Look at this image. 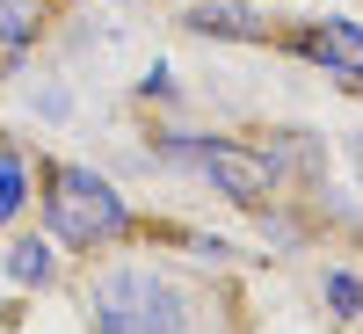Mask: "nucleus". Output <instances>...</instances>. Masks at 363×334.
I'll return each instance as SVG.
<instances>
[{
	"instance_id": "f257e3e1",
	"label": "nucleus",
	"mask_w": 363,
	"mask_h": 334,
	"mask_svg": "<svg viewBox=\"0 0 363 334\" xmlns=\"http://www.w3.org/2000/svg\"><path fill=\"white\" fill-rule=\"evenodd\" d=\"M37 211L58 255H109L138 233L131 196L87 160H37Z\"/></svg>"
},
{
	"instance_id": "f03ea898",
	"label": "nucleus",
	"mask_w": 363,
	"mask_h": 334,
	"mask_svg": "<svg viewBox=\"0 0 363 334\" xmlns=\"http://www.w3.org/2000/svg\"><path fill=\"white\" fill-rule=\"evenodd\" d=\"M153 160L174 167V174H196L203 189L225 196L233 211H269V204H284V167L269 160V145H255V138L160 124V131H153Z\"/></svg>"
},
{
	"instance_id": "7ed1b4c3",
	"label": "nucleus",
	"mask_w": 363,
	"mask_h": 334,
	"mask_svg": "<svg viewBox=\"0 0 363 334\" xmlns=\"http://www.w3.org/2000/svg\"><path fill=\"white\" fill-rule=\"evenodd\" d=\"M196 298L160 262H102L87 277V334H189Z\"/></svg>"
},
{
	"instance_id": "20e7f679",
	"label": "nucleus",
	"mask_w": 363,
	"mask_h": 334,
	"mask_svg": "<svg viewBox=\"0 0 363 334\" xmlns=\"http://www.w3.org/2000/svg\"><path fill=\"white\" fill-rule=\"evenodd\" d=\"M277 44L291 58H306L313 73H327L342 95H363V22L356 15H298L291 29H277Z\"/></svg>"
},
{
	"instance_id": "39448f33",
	"label": "nucleus",
	"mask_w": 363,
	"mask_h": 334,
	"mask_svg": "<svg viewBox=\"0 0 363 334\" xmlns=\"http://www.w3.org/2000/svg\"><path fill=\"white\" fill-rule=\"evenodd\" d=\"M174 22L203 44H277V22H262L247 0H189Z\"/></svg>"
},
{
	"instance_id": "423d86ee",
	"label": "nucleus",
	"mask_w": 363,
	"mask_h": 334,
	"mask_svg": "<svg viewBox=\"0 0 363 334\" xmlns=\"http://www.w3.org/2000/svg\"><path fill=\"white\" fill-rule=\"evenodd\" d=\"M51 29V0H0V80H8Z\"/></svg>"
},
{
	"instance_id": "0eeeda50",
	"label": "nucleus",
	"mask_w": 363,
	"mask_h": 334,
	"mask_svg": "<svg viewBox=\"0 0 363 334\" xmlns=\"http://www.w3.org/2000/svg\"><path fill=\"white\" fill-rule=\"evenodd\" d=\"M0 277H8L15 291H51V284H58V240H51V233H22V240H8Z\"/></svg>"
},
{
	"instance_id": "6e6552de",
	"label": "nucleus",
	"mask_w": 363,
	"mask_h": 334,
	"mask_svg": "<svg viewBox=\"0 0 363 334\" xmlns=\"http://www.w3.org/2000/svg\"><path fill=\"white\" fill-rule=\"evenodd\" d=\"M29 204H37V167L22 145H0V226H22Z\"/></svg>"
},
{
	"instance_id": "1a4fd4ad",
	"label": "nucleus",
	"mask_w": 363,
	"mask_h": 334,
	"mask_svg": "<svg viewBox=\"0 0 363 334\" xmlns=\"http://www.w3.org/2000/svg\"><path fill=\"white\" fill-rule=\"evenodd\" d=\"M320 306L335 313L342 327H356V320H363V277H356V269H342V262L320 269Z\"/></svg>"
},
{
	"instance_id": "9d476101",
	"label": "nucleus",
	"mask_w": 363,
	"mask_h": 334,
	"mask_svg": "<svg viewBox=\"0 0 363 334\" xmlns=\"http://www.w3.org/2000/svg\"><path fill=\"white\" fill-rule=\"evenodd\" d=\"M174 240L189 247L196 269H225V262H240V247H233V240H218V233H189V226H174Z\"/></svg>"
},
{
	"instance_id": "9b49d317",
	"label": "nucleus",
	"mask_w": 363,
	"mask_h": 334,
	"mask_svg": "<svg viewBox=\"0 0 363 334\" xmlns=\"http://www.w3.org/2000/svg\"><path fill=\"white\" fill-rule=\"evenodd\" d=\"M131 95H138V102H167V109H174V102H182V87H174V73L153 58V66H145V73L131 80Z\"/></svg>"
},
{
	"instance_id": "f8f14e48",
	"label": "nucleus",
	"mask_w": 363,
	"mask_h": 334,
	"mask_svg": "<svg viewBox=\"0 0 363 334\" xmlns=\"http://www.w3.org/2000/svg\"><path fill=\"white\" fill-rule=\"evenodd\" d=\"M37 116H44V124H66V116H73V95H66V87H44V95H37Z\"/></svg>"
},
{
	"instance_id": "ddd939ff",
	"label": "nucleus",
	"mask_w": 363,
	"mask_h": 334,
	"mask_svg": "<svg viewBox=\"0 0 363 334\" xmlns=\"http://www.w3.org/2000/svg\"><path fill=\"white\" fill-rule=\"evenodd\" d=\"M349 153H356V160H363V131H356V138H349Z\"/></svg>"
},
{
	"instance_id": "4468645a",
	"label": "nucleus",
	"mask_w": 363,
	"mask_h": 334,
	"mask_svg": "<svg viewBox=\"0 0 363 334\" xmlns=\"http://www.w3.org/2000/svg\"><path fill=\"white\" fill-rule=\"evenodd\" d=\"M124 8H138V0H124Z\"/></svg>"
}]
</instances>
